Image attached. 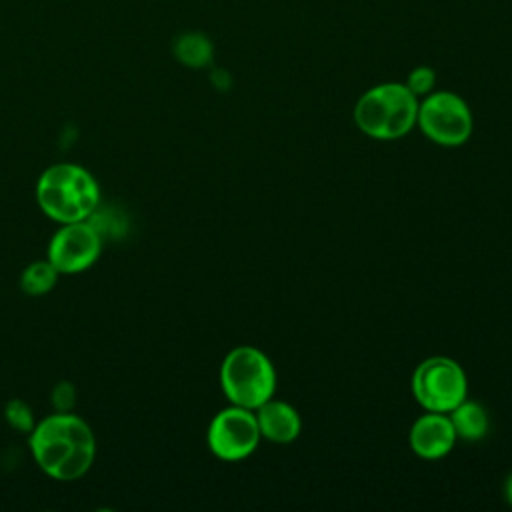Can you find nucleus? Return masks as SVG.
Here are the masks:
<instances>
[{
    "label": "nucleus",
    "instance_id": "2",
    "mask_svg": "<svg viewBox=\"0 0 512 512\" xmlns=\"http://www.w3.org/2000/svg\"><path fill=\"white\" fill-rule=\"evenodd\" d=\"M36 202L58 224L88 220L100 204V184L84 166L58 162L40 174Z\"/></svg>",
    "mask_w": 512,
    "mask_h": 512
},
{
    "label": "nucleus",
    "instance_id": "9",
    "mask_svg": "<svg viewBox=\"0 0 512 512\" xmlns=\"http://www.w3.org/2000/svg\"><path fill=\"white\" fill-rule=\"evenodd\" d=\"M456 430L452 420L444 412H428L424 410L418 416L408 432L410 450L422 460H440L448 456L456 446Z\"/></svg>",
    "mask_w": 512,
    "mask_h": 512
},
{
    "label": "nucleus",
    "instance_id": "8",
    "mask_svg": "<svg viewBox=\"0 0 512 512\" xmlns=\"http://www.w3.org/2000/svg\"><path fill=\"white\" fill-rule=\"evenodd\" d=\"M102 254V236L88 220L60 224L48 242L46 258L60 274H80Z\"/></svg>",
    "mask_w": 512,
    "mask_h": 512
},
{
    "label": "nucleus",
    "instance_id": "4",
    "mask_svg": "<svg viewBox=\"0 0 512 512\" xmlns=\"http://www.w3.org/2000/svg\"><path fill=\"white\" fill-rule=\"evenodd\" d=\"M218 378L226 400L236 406L256 410L276 396V368L264 350L250 344L226 352Z\"/></svg>",
    "mask_w": 512,
    "mask_h": 512
},
{
    "label": "nucleus",
    "instance_id": "15",
    "mask_svg": "<svg viewBox=\"0 0 512 512\" xmlns=\"http://www.w3.org/2000/svg\"><path fill=\"white\" fill-rule=\"evenodd\" d=\"M410 92L418 98H424L428 96L430 92H434V86H436V72L430 68V66H416L408 72V78L404 82Z\"/></svg>",
    "mask_w": 512,
    "mask_h": 512
},
{
    "label": "nucleus",
    "instance_id": "3",
    "mask_svg": "<svg viewBox=\"0 0 512 512\" xmlns=\"http://www.w3.org/2000/svg\"><path fill=\"white\" fill-rule=\"evenodd\" d=\"M418 102L420 98L404 82H382L356 100L352 118L368 138L398 140L416 126Z\"/></svg>",
    "mask_w": 512,
    "mask_h": 512
},
{
    "label": "nucleus",
    "instance_id": "14",
    "mask_svg": "<svg viewBox=\"0 0 512 512\" xmlns=\"http://www.w3.org/2000/svg\"><path fill=\"white\" fill-rule=\"evenodd\" d=\"M4 418L8 422V426L14 432L20 434H30L32 428L36 426V418H34V410L30 408V404H26L20 398H12L6 402L4 406Z\"/></svg>",
    "mask_w": 512,
    "mask_h": 512
},
{
    "label": "nucleus",
    "instance_id": "10",
    "mask_svg": "<svg viewBox=\"0 0 512 512\" xmlns=\"http://www.w3.org/2000/svg\"><path fill=\"white\" fill-rule=\"evenodd\" d=\"M256 422L260 428V436L274 444H290L302 432V416L286 400L272 396L262 406L254 410Z\"/></svg>",
    "mask_w": 512,
    "mask_h": 512
},
{
    "label": "nucleus",
    "instance_id": "17",
    "mask_svg": "<svg viewBox=\"0 0 512 512\" xmlns=\"http://www.w3.org/2000/svg\"><path fill=\"white\" fill-rule=\"evenodd\" d=\"M502 494H504V500L512 506V472L506 476L504 480V486H502Z\"/></svg>",
    "mask_w": 512,
    "mask_h": 512
},
{
    "label": "nucleus",
    "instance_id": "11",
    "mask_svg": "<svg viewBox=\"0 0 512 512\" xmlns=\"http://www.w3.org/2000/svg\"><path fill=\"white\" fill-rule=\"evenodd\" d=\"M448 416L452 420L458 440L478 442V440L486 438V434L490 430L488 410L472 398H464L454 410L448 412Z\"/></svg>",
    "mask_w": 512,
    "mask_h": 512
},
{
    "label": "nucleus",
    "instance_id": "1",
    "mask_svg": "<svg viewBox=\"0 0 512 512\" xmlns=\"http://www.w3.org/2000/svg\"><path fill=\"white\" fill-rule=\"evenodd\" d=\"M38 468L54 480H80L96 460V436L74 412H54L36 422L28 434Z\"/></svg>",
    "mask_w": 512,
    "mask_h": 512
},
{
    "label": "nucleus",
    "instance_id": "12",
    "mask_svg": "<svg viewBox=\"0 0 512 512\" xmlns=\"http://www.w3.org/2000/svg\"><path fill=\"white\" fill-rule=\"evenodd\" d=\"M174 56L188 68H204L212 62L214 46L202 32H184L174 40Z\"/></svg>",
    "mask_w": 512,
    "mask_h": 512
},
{
    "label": "nucleus",
    "instance_id": "16",
    "mask_svg": "<svg viewBox=\"0 0 512 512\" xmlns=\"http://www.w3.org/2000/svg\"><path fill=\"white\" fill-rule=\"evenodd\" d=\"M50 398H52L54 412H72L76 404V388L72 382H58L52 388Z\"/></svg>",
    "mask_w": 512,
    "mask_h": 512
},
{
    "label": "nucleus",
    "instance_id": "5",
    "mask_svg": "<svg viewBox=\"0 0 512 512\" xmlns=\"http://www.w3.org/2000/svg\"><path fill=\"white\" fill-rule=\"evenodd\" d=\"M416 126L430 142L444 148H458L474 132V114L460 94L434 90L420 98Z\"/></svg>",
    "mask_w": 512,
    "mask_h": 512
},
{
    "label": "nucleus",
    "instance_id": "6",
    "mask_svg": "<svg viewBox=\"0 0 512 512\" xmlns=\"http://www.w3.org/2000/svg\"><path fill=\"white\" fill-rule=\"evenodd\" d=\"M410 388L422 410L448 414L468 398V376L454 358L430 356L414 368Z\"/></svg>",
    "mask_w": 512,
    "mask_h": 512
},
{
    "label": "nucleus",
    "instance_id": "7",
    "mask_svg": "<svg viewBox=\"0 0 512 512\" xmlns=\"http://www.w3.org/2000/svg\"><path fill=\"white\" fill-rule=\"evenodd\" d=\"M260 440L254 410L236 404L216 412L206 430L208 450L222 462L246 460L256 452Z\"/></svg>",
    "mask_w": 512,
    "mask_h": 512
},
{
    "label": "nucleus",
    "instance_id": "13",
    "mask_svg": "<svg viewBox=\"0 0 512 512\" xmlns=\"http://www.w3.org/2000/svg\"><path fill=\"white\" fill-rule=\"evenodd\" d=\"M58 276L60 272L48 258L34 260L22 270L20 288L26 296H44L56 286Z\"/></svg>",
    "mask_w": 512,
    "mask_h": 512
}]
</instances>
